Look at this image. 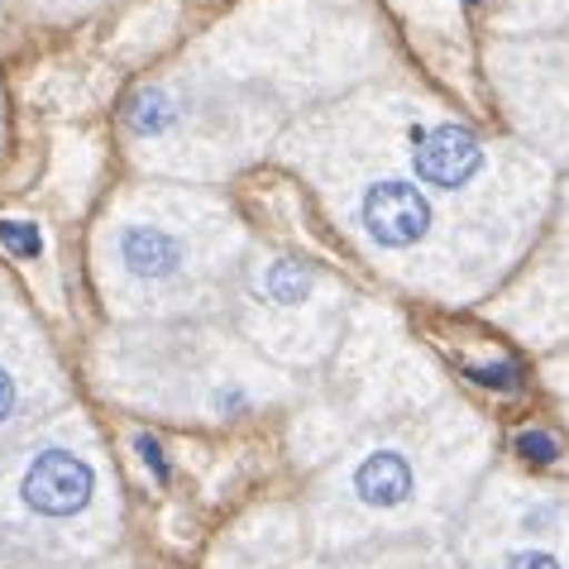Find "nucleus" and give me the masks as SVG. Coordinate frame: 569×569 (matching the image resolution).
<instances>
[{"label": "nucleus", "instance_id": "1", "mask_svg": "<svg viewBox=\"0 0 569 569\" xmlns=\"http://www.w3.org/2000/svg\"><path fill=\"white\" fill-rule=\"evenodd\" d=\"M473 440H479V431L460 407L369 440L359 455H350V465L340 473L345 512L363 521H417L421 512L450 498L436 483L440 469L473 473Z\"/></svg>", "mask_w": 569, "mask_h": 569}, {"label": "nucleus", "instance_id": "2", "mask_svg": "<svg viewBox=\"0 0 569 569\" xmlns=\"http://www.w3.org/2000/svg\"><path fill=\"white\" fill-rule=\"evenodd\" d=\"M230 220H201L197 201L158 197L149 211L120 216L106 234V278L124 302L178 307L182 297H201L211 278V263H201L211 230H226Z\"/></svg>", "mask_w": 569, "mask_h": 569}, {"label": "nucleus", "instance_id": "3", "mask_svg": "<svg viewBox=\"0 0 569 569\" xmlns=\"http://www.w3.org/2000/svg\"><path fill=\"white\" fill-rule=\"evenodd\" d=\"M488 77L521 144L546 163H569V39H498Z\"/></svg>", "mask_w": 569, "mask_h": 569}, {"label": "nucleus", "instance_id": "4", "mask_svg": "<svg viewBox=\"0 0 569 569\" xmlns=\"http://www.w3.org/2000/svg\"><path fill=\"white\" fill-rule=\"evenodd\" d=\"M101 502V469L87 446H72V436L39 440L20 460L6 483V508L20 531L72 527L97 512Z\"/></svg>", "mask_w": 569, "mask_h": 569}, {"label": "nucleus", "instance_id": "5", "mask_svg": "<svg viewBox=\"0 0 569 569\" xmlns=\"http://www.w3.org/2000/svg\"><path fill=\"white\" fill-rule=\"evenodd\" d=\"M498 321L531 345H569V182L546 244L527 259L517 288L502 297Z\"/></svg>", "mask_w": 569, "mask_h": 569}, {"label": "nucleus", "instance_id": "6", "mask_svg": "<svg viewBox=\"0 0 569 569\" xmlns=\"http://www.w3.org/2000/svg\"><path fill=\"white\" fill-rule=\"evenodd\" d=\"M244 297L254 316H321V278L297 259H259L244 278Z\"/></svg>", "mask_w": 569, "mask_h": 569}, {"label": "nucleus", "instance_id": "7", "mask_svg": "<svg viewBox=\"0 0 569 569\" xmlns=\"http://www.w3.org/2000/svg\"><path fill=\"white\" fill-rule=\"evenodd\" d=\"M10 316H0V440H6L10 431H20L24 426V412L29 402H34V355H43L39 336H6Z\"/></svg>", "mask_w": 569, "mask_h": 569}, {"label": "nucleus", "instance_id": "8", "mask_svg": "<svg viewBox=\"0 0 569 569\" xmlns=\"http://www.w3.org/2000/svg\"><path fill=\"white\" fill-rule=\"evenodd\" d=\"M502 39H550L569 29V0H488Z\"/></svg>", "mask_w": 569, "mask_h": 569}, {"label": "nucleus", "instance_id": "9", "mask_svg": "<svg viewBox=\"0 0 569 569\" xmlns=\"http://www.w3.org/2000/svg\"><path fill=\"white\" fill-rule=\"evenodd\" d=\"M479 569H569V536L527 541V536L493 531V550H483Z\"/></svg>", "mask_w": 569, "mask_h": 569}, {"label": "nucleus", "instance_id": "10", "mask_svg": "<svg viewBox=\"0 0 569 569\" xmlns=\"http://www.w3.org/2000/svg\"><path fill=\"white\" fill-rule=\"evenodd\" d=\"M512 455L531 469H550L565 460V440L556 431H546V426H527V431L512 436Z\"/></svg>", "mask_w": 569, "mask_h": 569}, {"label": "nucleus", "instance_id": "11", "mask_svg": "<svg viewBox=\"0 0 569 569\" xmlns=\"http://www.w3.org/2000/svg\"><path fill=\"white\" fill-rule=\"evenodd\" d=\"M465 373H469L479 388H498V392H512L517 378H521L517 363H469Z\"/></svg>", "mask_w": 569, "mask_h": 569}, {"label": "nucleus", "instance_id": "12", "mask_svg": "<svg viewBox=\"0 0 569 569\" xmlns=\"http://www.w3.org/2000/svg\"><path fill=\"white\" fill-rule=\"evenodd\" d=\"M0 240H6L14 254L20 259H34L39 249H43V240H39V230L29 226V220H0Z\"/></svg>", "mask_w": 569, "mask_h": 569}, {"label": "nucleus", "instance_id": "13", "mask_svg": "<svg viewBox=\"0 0 569 569\" xmlns=\"http://www.w3.org/2000/svg\"><path fill=\"white\" fill-rule=\"evenodd\" d=\"M134 450H139V460H144V469H153V479L158 483H168L172 479V469L163 460V450H158V440L153 436H134Z\"/></svg>", "mask_w": 569, "mask_h": 569}, {"label": "nucleus", "instance_id": "14", "mask_svg": "<svg viewBox=\"0 0 569 569\" xmlns=\"http://www.w3.org/2000/svg\"><path fill=\"white\" fill-rule=\"evenodd\" d=\"M388 569H455L450 560H436V556H417V560H398V565H388Z\"/></svg>", "mask_w": 569, "mask_h": 569}, {"label": "nucleus", "instance_id": "15", "mask_svg": "<svg viewBox=\"0 0 569 569\" xmlns=\"http://www.w3.org/2000/svg\"><path fill=\"white\" fill-rule=\"evenodd\" d=\"M556 378H560V388H569V363H565V369H556Z\"/></svg>", "mask_w": 569, "mask_h": 569}]
</instances>
